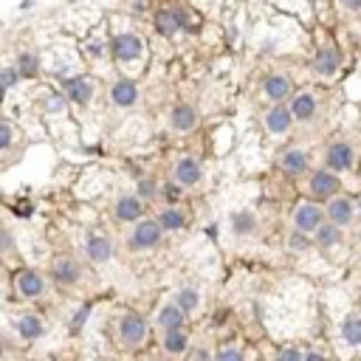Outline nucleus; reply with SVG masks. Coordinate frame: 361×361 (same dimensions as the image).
Returning <instances> with one entry per match:
<instances>
[{"mask_svg": "<svg viewBox=\"0 0 361 361\" xmlns=\"http://www.w3.org/2000/svg\"><path fill=\"white\" fill-rule=\"evenodd\" d=\"M108 51L113 54L116 62L130 65V62H138L144 57V40L133 31H124V34H116L113 40H108Z\"/></svg>", "mask_w": 361, "mask_h": 361, "instance_id": "1", "label": "nucleus"}, {"mask_svg": "<svg viewBox=\"0 0 361 361\" xmlns=\"http://www.w3.org/2000/svg\"><path fill=\"white\" fill-rule=\"evenodd\" d=\"M355 167V150H353V144L344 141V138H336L330 141L327 147H325V170L330 172H350Z\"/></svg>", "mask_w": 361, "mask_h": 361, "instance_id": "2", "label": "nucleus"}, {"mask_svg": "<svg viewBox=\"0 0 361 361\" xmlns=\"http://www.w3.org/2000/svg\"><path fill=\"white\" fill-rule=\"evenodd\" d=\"M164 240V229L159 226L156 218H141L135 226H133V235H130V249L135 251H147V249H159Z\"/></svg>", "mask_w": 361, "mask_h": 361, "instance_id": "3", "label": "nucleus"}, {"mask_svg": "<svg viewBox=\"0 0 361 361\" xmlns=\"http://www.w3.org/2000/svg\"><path fill=\"white\" fill-rule=\"evenodd\" d=\"M51 279L59 285V288H74L80 279H82V265L77 257L71 254H57L51 260Z\"/></svg>", "mask_w": 361, "mask_h": 361, "instance_id": "4", "label": "nucleus"}, {"mask_svg": "<svg viewBox=\"0 0 361 361\" xmlns=\"http://www.w3.org/2000/svg\"><path fill=\"white\" fill-rule=\"evenodd\" d=\"M68 99V105H77V108H88L94 102V94H96V85L88 80V77H65L62 80V88H59Z\"/></svg>", "mask_w": 361, "mask_h": 361, "instance_id": "5", "label": "nucleus"}, {"mask_svg": "<svg viewBox=\"0 0 361 361\" xmlns=\"http://www.w3.org/2000/svg\"><path fill=\"white\" fill-rule=\"evenodd\" d=\"M144 339H147V322H144V316L141 314H124L121 319H119V341H121V347H127V350H133V347H138Z\"/></svg>", "mask_w": 361, "mask_h": 361, "instance_id": "6", "label": "nucleus"}, {"mask_svg": "<svg viewBox=\"0 0 361 361\" xmlns=\"http://www.w3.org/2000/svg\"><path fill=\"white\" fill-rule=\"evenodd\" d=\"M288 110L297 124H311L319 116V99L314 91H294V96L288 99Z\"/></svg>", "mask_w": 361, "mask_h": 361, "instance_id": "7", "label": "nucleus"}, {"mask_svg": "<svg viewBox=\"0 0 361 361\" xmlns=\"http://www.w3.org/2000/svg\"><path fill=\"white\" fill-rule=\"evenodd\" d=\"M322 223H325V209L314 200H300V206L294 209V229L314 235Z\"/></svg>", "mask_w": 361, "mask_h": 361, "instance_id": "8", "label": "nucleus"}, {"mask_svg": "<svg viewBox=\"0 0 361 361\" xmlns=\"http://www.w3.org/2000/svg\"><path fill=\"white\" fill-rule=\"evenodd\" d=\"M263 96L271 102V105H288V99L294 96V82L288 74H279V71H274V74H268L263 80Z\"/></svg>", "mask_w": 361, "mask_h": 361, "instance_id": "9", "label": "nucleus"}, {"mask_svg": "<svg viewBox=\"0 0 361 361\" xmlns=\"http://www.w3.org/2000/svg\"><path fill=\"white\" fill-rule=\"evenodd\" d=\"M341 68V51L333 43H325L316 48L314 59H311V71L316 77H336Z\"/></svg>", "mask_w": 361, "mask_h": 361, "instance_id": "10", "label": "nucleus"}, {"mask_svg": "<svg viewBox=\"0 0 361 361\" xmlns=\"http://www.w3.org/2000/svg\"><path fill=\"white\" fill-rule=\"evenodd\" d=\"M263 124L274 138H285L294 127V116H291V110H288V105H271L263 113Z\"/></svg>", "mask_w": 361, "mask_h": 361, "instance_id": "11", "label": "nucleus"}, {"mask_svg": "<svg viewBox=\"0 0 361 361\" xmlns=\"http://www.w3.org/2000/svg\"><path fill=\"white\" fill-rule=\"evenodd\" d=\"M308 189H311V195L314 198H319V200H330V198H336L339 195V189H341V181H339V175L336 172H330V170H316L314 175H311V181H308Z\"/></svg>", "mask_w": 361, "mask_h": 361, "instance_id": "12", "label": "nucleus"}, {"mask_svg": "<svg viewBox=\"0 0 361 361\" xmlns=\"http://www.w3.org/2000/svg\"><path fill=\"white\" fill-rule=\"evenodd\" d=\"M325 218H327V223H333V226H339V229L350 226V223L355 221V200H350V198H344V195L330 198V200H327Z\"/></svg>", "mask_w": 361, "mask_h": 361, "instance_id": "13", "label": "nucleus"}, {"mask_svg": "<svg viewBox=\"0 0 361 361\" xmlns=\"http://www.w3.org/2000/svg\"><path fill=\"white\" fill-rule=\"evenodd\" d=\"M200 178H203V167H200V161H198L195 156H181V159L175 161L172 181H175L178 186H184V189L198 186V184H200Z\"/></svg>", "mask_w": 361, "mask_h": 361, "instance_id": "14", "label": "nucleus"}, {"mask_svg": "<svg viewBox=\"0 0 361 361\" xmlns=\"http://www.w3.org/2000/svg\"><path fill=\"white\" fill-rule=\"evenodd\" d=\"M45 277L37 271V268H23L17 274V294L23 300H40L45 294Z\"/></svg>", "mask_w": 361, "mask_h": 361, "instance_id": "15", "label": "nucleus"}, {"mask_svg": "<svg viewBox=\"0 0 361 361\" xmlns=\"http://www.w3.org/2000/svg\"><path fill=\"white\" fill-rule=\"evenodd\" d=\"M116 221L119 223H138L144 218V200L138 195H121L116 200Z\"/></svg>", "mask_w": 361, "mask_h": 361, "instance_id": "16", "label": "nucleus"}, {"mask_svg": "<svg viewBox=\"0 0 361 361\" xmlns=\"http://www.w3.org/2000/svg\"><path fill=\"white\" fill-rule=\"evenodd\" d=\"M110 102L116 105V108H133L135 102H138V85L133 82V80H127V77H121V80H116L113 85H110Z\"/></svg>", "mask_w": 361, "mask_h": 361, "instance_id": "17", "label": "nucleus"}, {"mask_svg": "<svg viewBox=\"0 0 361 361\" xmlns=\"http://www.w3.org/2000/svg\"><path fill=\"white\" fill-rule=\"evenodd\" d=\"M308 167H311V153H308V150L294 147V150H285V153L279 156V170H282L285 175H302Z\"/></svg>", "mask_w": 361, "mask_h": 361, "instance_id": "18", "label": "nucleus"}, {"mask_svg": "<svg viewBox=\"0 0 361 361\" xmlns=\"http://www.w3.org/2000/svg\"><path fill=\"white\" fill-rule=\"evenodd\" d=\"M85 254H88V260L96 263V265L110 263V257H113V240H110L108 235H91V237L85 240Z\"/></svg>", "mask_w": 361, "mask_h": 361, "instance_id": "19", "label": "nucleus"}, {"mask_svg": "<svg viewBox=\"0 0 361 361\" xmlns=\"http://www.w3.org/2000/svg\"><path fill=\"white\" fill-rule=\"evenodd\" d=\"M198 121H200V116H198V110H195L192 105H175V108L170 110V127L178 130V133L195 130Z\"/></svg>", "mask_w": 361, "mask_h": 361, "instance_id": "20", "label": "nucleus"}, {"mask_svg": "<svg viewBox=\"0 0 361 361\" xmlns=\"http://www.w3.org/2000/svg\"><path fill=\"white\" fill-rule=\"evenodd\" d=\"M257 226H260V221H257V214L251 209L232 212V232H235V237H251L257 232Z\"/></svg>", "mask_w": 361, "mask_h": 361, "instance_id": "21", "label": "nucleus"}, {"mask_svg": "<svg viewBox=\"0 0 361 361\" xmlns=\"http://www.w3.org/2000/svg\"><path fill=\"white\" fill-rule=\"evenodd\" d=\"M156 322L164 327V333H167V330H184L186 314H184V311H181L175 302H167V305H161V311H159Z\"/></svg>", "mask_w": 361, "mask_h": 361, "instance_id": "22", "label": "nucleus"}, {"mask_svg": "<svg viewBox=\"0 0 361 361\" xmlns=\"http://www.w3.org/2000/svg\"><path fill=\"white\" fill-rule=\"evenodd\" d=\"M311 237H314V246H316V249L330 251V249H336V246L341 243V229L325 221V223H322V226H319V229H316Z\"/></svg>", "mask_w": 361, "mask_h": 361, "instance_id": "23", "label": "nucleus"}, {"mask_svg": "<svg viewBox=\"0 0 361 361\" xmlns=\"http://www.w3.org/2000/svg\"><path fill=\"white\" fill-rule=\"evenodd\" d=\"M17 333H20L26 341H37V339H43L45 325H43V319H40L37 314H23V316L17 319Z\"/></svg>", "mask_w": 361, "mask_h": 361, "instance_id": "24", "label": "nucleus"}, {"mask_svg": "<svg viewBox=\"0 0 361 361\" xmlns=\"http://www.w3.org/2000/svg\"><path fill=\"white\" fill-rule=\"evenodd\" d=\"M153 26H156V31L164 37V40H172L181 29H178V17L172 15V9H159L156 15H153Z\"/></svg>", "mask_w": 361, "mask_h": 361, "instance_id": "25", "label": "nucleus"}, {"mask_svg": "<svg viewBox=\"0 0 361 361\" xmlns=\"http://www.w3.org/2000/svg\"><path fill=\"white\" fill-rule=\"evenodd\" d=\"M15 68H17L20 80H37L40 77V57L34 51H20Z\"/></svg>", "mask_w": 361, "mask_h": 361, "instance_id": "26", "label": "nucleus"}, {"mask_svg": "<svg viewBox=\"0 0 361 361\" xmlns=\"http://www.w3.org/2000/svg\"><path fill=\"white\" fill-rule=\"evenodd\" d=\"M156 221H159V226L164 232H181L186 226V214L178 206H167V209H161V214H159Z\"/></svg>", "mask_w": 361, "mask_h": 361, "instance_id": "27", "label": "nucleus"}, {"mask_svg": "<svg viewBox=\"0 0 361 361\" xmlns=\"http://www.w3.org/2000/svg\"><path fill=\"white\" fill-rule=\"evenodd\" d=\"M339 333H341V339H344L347 347H361V316H358V314L344 316Z\"/></svg>", "mask_w": 361, "mask_h": 361, "instance_id": "28", "label": "nucleus"}, {"mask_svg": "<svg viewBox=\"0 0 361 361\" xmlns=\"http://www.w3.org/2000/svg\"><path fill=\"white\" fill-rule=\"evenodd\" d=\"M161 347H164L170 355H181V353H186V347H189V336H186L184 330H167L164 339H161Z\"/></svg>", "mask_w": 361, "mask_h": 361, "instance_id": "29", "label": "nucleus"}, {"mask_svg": "<svg viewBox=\"0 0 361 361\" xmlns=\"http://www.w3.org/2000/svg\"><path fill=\"white\" fill-rule=\"evenodd\" d=\"M172 302H175L184 314H195V311H198V305H200V294H198V288H181Z\"/></svg>", "mask_w": 361, "mask_h": 361, "instance_id": "30", "label": "nucleus"}, {"mask_svg": "<svg viewBox=\"0 0 361 361\" xmlns=\"http://www.w3.org/2000/svg\"><path fill=\"white\" fill-rule=\"evenodd\" d=\"M43 108H45L48 116H59V113L68 110V99H65L62 91H48L45 99H43Z\"/></svg>", "mask_w": 361, "mask_h": 361, "instance_id": "31", "label": "nucleus"}, {"mask_svg": "<svg viewBox=\"0 0 361 361\" xmlns=\"http://www.w3.org/2000/svg\"><path fill=\"white\" fill-rule=\"evenodd\" d=\"M170 9H172V15L178 17V29H181V31H186V34L198 31V17H195L189 9H184V6H170Z\"/></svg>", "mask_w": 361, "mask_h": 361, "instance_id": "32", "label": "nucleus"}, {"mask_svg": "<svg viewBox=\"0 0 361 361\" xmlns=\"http://www.w3.org/2000/svg\"><path fill=\"white\" fill-rule=\"evenodd\" d=\"M311 246H314V237L305 235V232H297V229H294L291 235H288V249L297 251V254H300V251H308Z\"/></svg>", "mask_w": 361, "mask_h": 361, "instance_id": "33", "label": "nucleus"}, {"mask_svg": "<svg viewBox=\"0 0 361 361\" xmlns=\"http://www.w3.org/2000/svg\"><path fill=\"white\" fill-rule=\"evenodd\" d=\"M135 195H138L141 200H147V203H150V200L159 195V181H156L153 175L141 178V181H138V189H135Z\"/></svg>", "mask_w": 361, "mask_h": 361, "instance_id": "34", "label": "nucleus"}, {"mask_svg": "<svg viewBox=\"0 0 361 361\" xmlns=\"http://www.w3.org/2000/svg\"><path fill=\"white\" fill-rule=\"evenodd\" d=\"M15 141H17V130H15V124H12V121H0V153L9 150Z\"/></svg>", "mask_w": 361, "mask_h": 361, "instance_id": "35", "label": "nucleus"}, {"mask_svg": "<svg viewBox=\"0 0 361 361\" xmlns=\"http://www.w3.org/2000/svg\"><path fill=\"white\" fill-rule=\"evenodd\" d=\"M85 51H88V57H94V59L105 57V54H108V40H105V37H94V40H88Z\"/></svg>", "mask_w": 361, "mask_h": 361, "instance_id": "36", "label": "nucleus"}, {"mask_svg": "<svg viewBox=\"0 0 361 361\" xmlns=\"http://www.w3.org/2000/svg\"><path fill=\"white\" fill-rule=\"evenodd\" d=\"M181 189H184V186H178L175 181H167V184H164V189H161V198L167 200V206H175V203L181 200Z\"/></svg>", "mask_w": 361, "mask_h": 361, "instance_id": "37", "label": "nucleus"}, {"mask_svg": "<svg viewBox=\"0 0 361 361\" xmlns=\"http://www.w3.org/2000/svg\"><path fill=\"white\" fill-rule=\"evenodd\" d=\"M17 82H20V74H17V68H15V65H9V68L0 71V85H3L6 91H12Z\"/></svg>", "mask_w": 361, "mask_h": 361, "instance_id": "38", "label": "nucleus"}, {"mask_svg": "<svg viewBox=\"0 0 361 361\" xmlns=\"http://www.w3.org/2000/svg\"><path fill=\"white\" fill-rule=\"evenodd\" d=\"M302 358H305V353L297 347H279V353H277V361H302Z\"/></svg>", "mask_w": 361, "mask_h": 361, "instance_id": "39", "label": "nucleus"}, {"mask_svg": "<svg viewBox=\"0 0 361 361\" xmlns=\"http://www.w3.org/2000/svg\"><path fill=\"white\" fill-rule=\"evenodd\" d=\"M214 361H243V353L237 347H221L218 355H214Z\"/></svg>", "mask_w": 361, "mask_h": 361, "instance_id": "40", "label": "nucleus"}, {"mask_svg": "<svg viewBox=\"0 0 361 361\" xmlns=\"http://www.w3.org/2000/svg\"><path fill=\"white\" fill-rule=\"evenodd\" d=\"M12 249H15V235L6 226H0V254H6Z\"/></svg>", "mask_w": 361, "mask_h": 361, "instance_id": "41", "label": "nucleus"}, {"mask_svg": "<svg viewBox=\"0 0 361 361\" xmlns=\"http://www.w3.org/2000/svg\"><path fill=\"white\" fill-rule=\"evenodd\" d=\"M88 314H91V305H82V308H77V311H74V319H71V327H74V330H80V327L88 322Z\"/></svg>", "mask_w": 361, "mask_h": 361, "instance_id": "42", "label": "nucleus"}, {"mask_svg": "<svg viewBox=\"0 0 361 361\" xmlns=\"http://www.w3.org/2000/svg\"><path fill=\"white\" fill-rule=\"evenodd\" d=\"M339 6L350 15H355V12H361V0H339Z\"/></svg>", "mask_w": 361, "mask_h": 361, "instance_id": "43", "label": "nucleus"}, {"mask_svg": "<svg viewBox=\"0 0 361 361\" xmlns=\"http://www.w3.org/2000/svg\"><path fill=\"white\" fill-rule=\"evenodd\" d=\"M302 361H325V355H322V353H305Z\"/></svg>", "mask_w": 361, "mask_h": 361, "instance_id": "44", "label": "nucleus"}, {"mask_svg": "<svg viewBox=\"0 0 361 361\" xmlns=\"http://www.w3.org/2000/svg\"><path fill=\"white\" fill-rule=\"evenodd\" d=\"M37 6V0H20V9L23 12H29V9H34Z\"/></svg>", "mask_w": 361, "mask_h": 361, "instance_id": "45", "label": "nucleus"}, {"mask_svg": "<svg viewBox=\"0 0 361 361\" xmlns=\"http://www.w3.org/2000/svg\"><path fill=\"white\" fill-rule=\"evenodd\" d=\"M3 99H6V88L0 85V105H3Z\"/></svg>", "mask_w": 361, "mask_h": 361, "instance_id": "46", "label": "nucleus"}, {"mask_svg": "<svg viewBox=\"0 0 361 361\" xmlns=\"http://www.w3.org/2000/svg\"><path fill=\"white\" fill-rule=\"evenodd\" d=\"M206 358H209V355H206V353L200 350V353H198V361H206Z\"/></svg>", "mask_w": 361, "mask_h": 361, "instance_id": "47", "label": "nucleus"}, {"mask_svg": "<svg viewBox=\"0 0 361 361\" xmlns=\"http://www.w3.org/2000/svg\"><path fill=\"white\" fill-rule=\"evenodd\" d=\"M355 212H358V214H361V198H358V200H355Z\"/></svg>", "mask_w": 361, "mask_h": 361, "instance_id": "48", "label": "nucleus"}, {"mask_svg": "<svg viewBox=\"0 0 361 361\" xmlns=\"http://www.w3.org/2000/svg\"><path fill=\"white\" fill-rule=\"evenodd\" d=\"M308 3H311V6H316V3H319V0H308Z\"/></svg>", "mask_w": 361, "mask_h": 361, "instance_id": "49", "label": "nucleus"}, {"mask_svg": "<svg viewBox=\"0 0 361 361\" xmlns=\"http://www.w3.org/2000/svg\"><path fill=\"white\" fill-rule=\"evenodd\" d=\"M159 361H161V358H159Z\"/></svg>", "mask_w": 361, "mask_h": 361, "instance_id": "50", "label": "nucleus"}]
</instances>
